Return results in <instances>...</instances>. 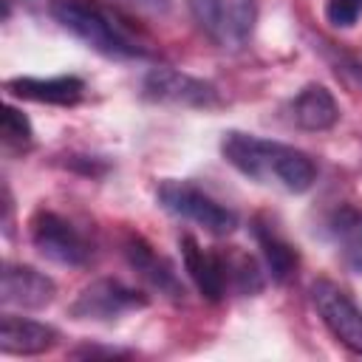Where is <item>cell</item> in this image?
<instances>
[{
  "mask_svg": "<svg viewBox=\"0 0 362 362\" xmlns=\"http://www.w3.org/2000/svg\"><path fill=\"white\" fill-rule=\"evenodd\" d=\"M122 3H127L144 14H167L170 11V0H122Z\"/></svg>",
  "mask_w": 362,
  "mask_h": 362,
  "instance_id": "obj_21",
  "label": "cell"
},
{
  "mask_svg": "<svg viewBox=\"0 0 362 362\" xmlns=\"http://www.w3.org/2000/svg\"><path fill=\"white\" fill-rule=\"evenodd\" d=\"M54 294L57 286L48 274L25 263H3V280H0L3 308H20V311L45 308L54 300Z\"/></svg>",
  "mask_w": 362,
  "mask_h": 362,
  "instance_id": "obj_9",
  "label": "cell"
},
{
  "mask_svg": "<svg viewBox=\"0 0 362 362\" xmlns=\"http://www.w3.org/2000/svg\"><path fill=\"white\" fill-rule=\"evenodd\" d=\"M337 74H342L351 85L362 88V62H359V59H354V57H339V59H337Z\"/></svg>",
  "mask_w": 362,
  "mask_h": 362,
  "instance_id": "obj_20",
  "label": "cell"
},
{
  "mask_svg": "<svg viewBox=\"0 0 362 362\" xmlns=\"http://www.w3.org/2000/svg\"><path fill=\"white\" fill-rule=\"evenodd\" d=\"M28 238L45 260L59 266H85L93 257V243L88 235L54 209H37L31 215Z\"/></svg>",
  "mask_w": 362,
  "mask_h": 362,
  "instance_id": "obj_4",
  "label": "cell"
},
{
  "mask_svg": "<svg viewBox=\"0 0 362 362\" xmlns=\"http://www.w3.org/2000/svg\"><path fill=\"white\" fill-rule=\"evenodd\" d=\"M195 25L218 48H240L257 23V0H187Z\"/></svg>",
  "mask_w": 362,
  "mask_h": 362,
  "instance_id": "obj_3",
  "label": "cell"
},
{
  "mask_svg": "<svg viewBox=\"0 0 362 362\" xmlns=\"http://www.w3.org/2000/svg\"><path fill=\"white\" fill-rule=\"evenodd\" d=\"M74 356H124V354L113 348H76Z\"/></svg>",
  "mask_w": 362,
  "mask_h": 362,
  "instance_id": "obj_22",
  "label": "cell"
},
{
  "mask_svg": "<svg viewBox=\"0 0 362 362\" xmlns=\"http://www.w3.org/2000/svg\"><path fill=\"white\" fill-rule=\"evenodd\" d=\"M0 139H3V147L11 150V153H25L34 141V130H31V122L25 119L23 110H17L14 105H6L3 107V119H0Z\"/></svg>",
  "mask_w": 362,
  "mask_h": 362,
  "instance_id": "obj_18",
  "label": "cell"
},
{
  "mask_svg": "<svg viewBox=\"0 0 362 362\" xmlns=\"http://www.w3.org/2000/svg\"><path fill=\"white\" fill-rule=\"evenodd\" d=\"M6 90L17 99L40 102V105H76L85 93V82L79 76H14L6 82Z\"/></svg>",
  "mask_w": 362,
  "mask_h": 362,
  "instance_id": "obj_15",
  "label": "cell"
},
{
  "mask_svg": "<svg viewBox=\"0 0 362 362\" xmlns=\"http://www.w3.org/2000/svg\"><path fill=\"white\" fill-rule=\"evenodd\" d=\"M158 204L167 212L204 226L215 238H223V235L235 232V226H238V215L229 206H223L221 201H215L209 192H204L201 187H195L189 181H173V178L161 181Z\"/></svg>",
  "mask_w": 362,
  "mask_h": 362,
  "instance_id": "obj_5",
  "label": "cell"
},
{
  "mask_svg": "<svg viewBox=\"0 0 362 362\" xmlns=\"http://www.w3.org/2000/svg\"><path fill=\"white\" fill-rule=\"evenodd\" d=\"M223 252V263H226V280H229V291L238 294H257L263 288V272L257 266V260L240 249H221Z\"/></svg>",
  "mask_w": 362,
  "mask_h": 362,
  "instance_id": "obj_17",
  "label": "cell"
},
{
  "mask_svg": "<svg viewBox=\"0 0 362 362\" xmlns=\"http://www.w3.org/2000/svg\"><path fill=\"white\" fill-rule=\"evenodd\" d=\"M311 303L334 339L362 356V308L351 300V294L331 280H317L311 286Z\"/></svg>",
  "mask_w": 362,
  "mask_h": 362,
  "instance_id": "obj_7",
  "label": "cell"
},
{
  "mask_svg": "<svg viewBox=\"0 0 362 362\" xmlns=\"http://www.w3.org/2000/svg\"><path fill=\"white\" fill-rule=\"evenodd\" d=\"M141 96L158 105H175V107H218L221 93L215 85L189 76L175 68H153L141 82Z\"/></svg>",
  "mask_w": 362,
  "mask_h": 362,
  "instance_id": "obj_8",
  "label": "cell"
},
{
  "mask_svg": "<svg viewBox=\"0 0 362 362\" xmlns=\"http://www.w3.org/2000/svg\"><path fill=\"white\" fill-rule=\"evenodd\" d=\"M51 17L88 48L119 57V59H144L150 57V45L139 31L127 25V20L107 8L99 0H48Z\"/></svg>",
  "mask_w": 362,
  "mask_h": 362,
  "instance_id": "obj_2",
  "label": "cell"
},
{
  "mask_svg": "<svg viewBox=\"0 0 362 362\" xmlns=\"http://www.w3.org/2000/svg\"><path fill=\"white\" fill-rule=\"evenodd\" d=\"M291 122L303 130L320 133V130H331L339 122V105L334 99V93L325 85H305L288 105Z\"/></svg>",
  "mask_w": 362,
  "mask_h": 362,
  "instance_id": "obj_16",
  "label": "cell"
},
{
  "mask_svg": "<svg viewBox=\"0 0 362 362\" xmlns=\"http://www.w3.org/2000/svg\"><path fill=\"white\" fill-rule=\"evenodd\" d=\"M178 246H181L184 269H187L189 280L195 283L198 294H201L204 300H209V303H221V300L226 297V291H229L223 252L204 249L192 235H181Z\"/></svg>",
  "mask_w": 362,
  "mask_h": 362,
  "instance_id": "obj_10",
  "label": "cell"
},
{
  "mask_svg": "<svg viewBox=\"0 0 362 362\" xmlns=\"http://www.w3.org/2000/svg\"><path fill=\"white\" fill-rule=\"evenodd\" d=\"M325 235L331 246L337 249L339 260L362 274V206L354 204H339L325 215Z\"/></svg>",
  "mask_w": 362,
  "mask_h": 362,
  "instance_id": "obj_14",
  "label": "cell"
},
{
  "mask_svg": "<svg viewBox=\"0 0 362 362\" xmlns=\"http://www.w3.org/2000/svg\"><path fill=\"white\" fill-rule=\"evenodd\" d=\"M252 235L263 252V260H266V269L272 274L274 283H288L294 274H297V266H300V255H297V246L277 229L274 218L272 215H255L252 218Z\"/></svg>",
  "mask_w": 362,
  "mask_h": 362,
  "instance_id": "obj_11",
  "label": "cell"
},
{
  "mask_svg": "<svg viewBox=\"0 0 362 362\" xmlns=\"http://www.w3.org/2000/svg\"><path fill=\"white\" fill-rule=\"evenodd\" d=\"M362 17V0H328L325 3V20L334 28H351Z\"/></svg>",
  "mask_w": 362,
  "mask_h": 362,
  "instance_id": "obj_19",
  "label": "cell"
},
{
  "mask_svg": "<svg viewBox=\"0 0 362 362\" xmlns=\"http://www.w3.org/2000/svg\"><path fill=\"white\" fill-rule=\"evenodd\" d=\"M59 334L37 320L11 314L6 308V314L0 317V351L3 354H14V356H37L45 354L57 345Z\"/></svg>",
  "mask_w": 362,
  "mask_h": 362,
  "instance_id": "obj_13",
  "label": "cell"
},
{
  "mask_svg": "<svg viewBox=\"0 0 362 362\" xmlns=\"http://www.w3.org/2000/svg\"><path fill=\"white\" fill-rule=\"evenodd\" d=\"M124 257L130 263V269H136V274L150 283L158 294H167L173 300H181L184 297V286L178 280V274L173 272V266L141 238V235H127L124 238Z\"/></svg>",
  "mask_w": 362,
  "mask_h": 362,
  "instance_id": "obj_12",
  "label": "cell"
},
{
  "mask_svg": "<svg viewBox=\"0 0 362 362\" xmlns=\"http://www.w3.org/2000/svg\"><path fill=\"white\" fill-rule=\"evenodd\" d=\"M144 305H147V294H141L139 288L116 277H99L76 294V300L71 303V317L93 320V322H113Z\"/></svg>",
  "mask_w": 362,
  "mask_h": 362,
  "instance_id": "obj_6",
  "label": "cell"
},
{
  "mask_svg": "<svg viewBox=\"0 0 362 362\" xmlns=\"http://www.w3.org/2000/svg\"><path fill=\"white\" fill-rule=\"evenodd\" d=\"M221 156L249 181L263 187H277L283 192L300 195L311 189L317 181V164L308 153L252 133H240V130L223 133Z\"/></svg>",
  "mask_w": 362,
  "mask_h": 362,
  "instance_id": "obj_1",
  "label": "cell"
}]
</instances>
